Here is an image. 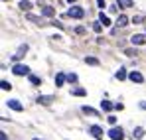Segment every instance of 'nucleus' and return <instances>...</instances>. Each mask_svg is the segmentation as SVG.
Listing matches in <instances>:
<instances>
[{"mask_svg": "<svg viewBox=\"0 0 146 140\" xmlns=\"http://www.w3.org/2000/svg\"><path fill=\"white\" fill-rule=\"evenodd\" d=\"M101 109L109 113V111H113V109H115V105H113L111 101H101Z\"/></svg>", "mask_w": 146, "mask_h": 140, "instance_id": "nucleus-11", "label": "nucleus"}, {"mask_svg": "<svg viewBox=\"0 0 146 140\" xmlns=\"http://www.w3.org/2000/svg\"><path fill=\"white\" fill-rule=\"evenodd\" d=\"M71 95H75V97H85L87 91H85V89H81V87H75V89L71 91Z\"/></svg>", "mask_w": 146, "mask_h": 140, "instance_id": "nucleus-15", "label": "nucleus"}, {"mask_svg": "<svg viewBox=\"0 0 146 140\" xmlns=\"http://www.w3.org/2000/svg\"><path fill=\"white\" fill-rule=\"evenodd\" d=\"M34 140H40V138H34Z\"/></svg>", "mask_w": 146, "mask_h": 140, "instance_id": "nucleus-34", "label": "nucleus"}, {"mask_svg": "<svg viewBox=\"0 0 146 140\" xmlns=\"http://www.w3.org/2000/svg\"><path fill=\"white\" fill-rule=\"evenodd\" d=\"M28 20L34 24H42V18H38V16H34V14H28Z\"/></svg>", "mask_w": 146, "mask_h": 140, "instance_id": "nucleus-22", "label": "nucleus"}, {"mask_svg": "<svg viewBox=\"0 0 146 140\" xmlns=\"http://www.w3.org/2000/svg\"><path fill=\"white\" fill-rule=\"evenodd\" d=\"M4 2H6V0H4Z\"/></svg>", "mask_w": 146, "mask_h": 140, "instance_id": "nucleus-35", "label": "nucleus"}, {"mask_svg": "<svg viewBox=\"0 0 146 140\" xmlns=\"http://www.w3.org/2000/svg\"><path fill=\"white\" fill-rule=\"evenodd\" d=\"M109 138H111V140H124V132H122V128H121V126H119V128H117V126L111 128V130H109Z\"/></svg>", "mask_w": 146, "mask_h": 140, "instance_id": "nucleus-3", "label": "nucleus"}, {"mask_svg": "<svg viewBox=\"0 0 146 140\" xmlns=\"http://www.w3.org/2000/svg\"><path fill=\"white\" fill-rule=\"evenodd\" d=\"M130 42H132V46H142V44H146V36L144 34H134L130 38Z\"/></svg>", "mask_w": 146, "mask_h": 140, "instance_id": "nucleus-6", "label": "nucleus"}, {"mask_svg": "<svg viewBox=\"0 0 146 140\" xmlns=\"http://www.w3.org/2000/svg\"><path fill=\"white\" fill-rule=\"evenodd\" d=\"M67 81L69 83H77V75L75 73H67Z\"/></svg>", "mask_w": 146, "mask_h": 140, "instance_id": "nucleus-26", "label": "nucleus"}, {"mask_svg": "<svg viewBox=\"0 0 146 140\" xmlns=\"http://www.w3.org/2000/svg\"><path fill=\"white\" fill-rule=\"evenodd\" d=\"M128 79H130L132 83H142V81H144V75L138 73V71H130V73H128Z\"/></svg>", "mask_w": 146, "mask_h": 140, "instance_id": "nucleus-7", "label": "nucleus"}, {"mask_svg": "<svg viewBox=\"0 0 146 140\" xmlns=\"http://www.w3.org/2000/svg\"><path fill=\"white\" fill-rule=\"evenodd\" d=\"M93 30H95V32H97V34H99V32L103 30V22H101V20H97V22L93 24Z\"/></svg>", "mask_w": 146, "mask_h": 140, "instance_id": "nucleus-25", "label": "nucleus"}, {"mask_svg": "<svg viewBox=\"0 0 146 140\" xmlns=\"http://www.w3.org/2000/svg\"><path fill=\"white\" fill-rule=\"evenodd\" d=\"M124 53H126V55H128V57H134V55H136V49H126V51H124Z\"/></svg>", "mask_w": 146, "mask_h": 140, "instance_id": "nucleus-28", "label": "nucleus"}, {"mask_svg": "<svg viewBox=\"0 0 146 140\" xmlns=\"http://www.w3.org/2000/svg\"><path fill=\"white\" fill-rule=\"evenodd\" d=\"M142 136H144V128H140V126H138V128H134V138H142Z\"/></svg>", "mask_w": 146, "mask_h": 140, "instance_id": "nucleus-19", "label": "nucleus"}, {"mask_svg": "<svg viewBox=\"0 0 146 140\" xmlns=\"http://www.w3.org/2000/svg\"><path fill=\"white\" fill-rule=\"evenodd\" d=\"M20 8H22V10H30V8H32V4H30L28 0H20Z\"/></svg>", "mask_w": 146, "mask_h": 140, "instance_id": "nucleus-23", "label": "nucleus"}, {"mask_svg": "<svg viewBox=\"0 0 146 140\" xmlns=\"http://www.w3.org/2000/svg\"><path fill=\"white\" fill-rule=\"evenodd\" d=\"M12 73L18 75V77H22V75H30V67L24 65V63H16V65L12 67Z\"/></svg>", "mask_w": 146, "mask_h": 140, "instance_id": "nucleus-2", "label": "nucleus"}, {"mask_svg": "<svg viewBox=\"0 0 146 140\" xmlns=\"http://www.w3.org/2000/svg\"><path fill=\"white\" fill-rule=\"evenodd\" d=\"M6 105H8V109H12V111H24V105H22L18 99H10V101H6Z\"/></svg>", "mask_w": 146, "mask_h": 140, "instance_id": "nucleus-4", "label": "nucleus"}, {"mask_svg": "<svg viewBox=\"0 0 146 140\" xmlns=\"http://www.w3.org/2000/svg\"><path fill=\"white\" fill-rule=\"evenodd\" d=\"M97 4H99V8H101V10L105 8V0H97Z\"/></svg>", "mask_w": 146, "mask_h": 140, "instance_id": "nucleus-29", "label": "nucleus"}, {"mask_svg": "<svg viewBox=\"0 0 146 140\" xmlns=\"http://www.w3.org/2000/svg\"><path fill=\"white\" fill-rule=\"evenodd\" d=\"M26 51H28V46H20L18 47V51H16V53H14V57H12V59H20V57H24L26 55Z\"/></svg>", "mask_w": 146, "mask_h": 140, "instance_id": "nucleus-9", "label": "nucleus"}, {"mask_svg": "<svg viewBox=\"0 0 146 140\" xmlns=\"http://www.w3.org/2000/svg\"><path fill=\"white\" fill-rule=\"evenodd\" d=\"M89 132H91V136H93V138H97V140L103 138V128H101V126H97V124L89 126Z\"/></svg>", "mask_w": 146, "mask_h": 140, "instance_id": "nucleus-5", "label": "nucleus"}, {"mask_svg": "<svg viewBox=\"0 0 146 140\" xmlns=\"http://www.w3.org/2000/svg\"><path fill=\"white\" fill-rule=\"evenodd\" d=\"M117 24H119V26L122 28V26H126V24H128V18H126V16H122V14H121V16H119V20H117Z\"/></svg>", "mask_w": 146, "mask_h": 140, "instance_id": "nucleus-21", "label": "nucleus"}, {"mask_svg": "<svg viewBox=\"0 0 146 140\" xmlns=\"http://www.w3.org/2000/svg\"><path fill=\"white\" fill-rule=\"evenodd\" d=\"M67 16H69V18H77V20H81V18L85 16V10H83L81 6H71V8L67 10Z\"/></svg>", "mask_w": 146, "mask_h": 140, "instance_id": "nucleus-1", "label": "nucleus"}, {"mask_svg": "<svg viewBox=\"0 0 146 140\" xmlns=\"http://www.w3.org/2000/svg\"><path fill=\"white\" fill-rule=\"evenodd\" d=\"M51 101H53V97H49V95H42V97H38V103L44 105V107L51 105Z\"/></svg>", "mask_w": 146, "mask_h": 140, "instance_id": "nucleus-8", "label": "nucleus"}, {"mask_svg": "<svg viewBox=\"0 0 146 140\" xmlns=\"http://www.w3.org/2000/svg\"><path fill=\"white\" fill-rule=\"evenodd\" d=\"M115 109L117 111H122V103H115Z\"/></svg>", "mask_w": 146, "mask_h": 140, "instance_id": "nucleus-30", "label": "nucleus"}, {"mask_svg": "<svg viewBox=\"0 0 146 140\" xmlns=\"http://www.w3.org/2000/svg\"><path fill=\"white\" fill-rule=\"evenodd\" d=\"M0 89H2V91H10V89H12V83H8L6 79H2V81H0Z\"/></svg>", "mask_w": 146, "mask_h": 140, "instance_id": "nucleus-16", "label": "nucleus"}, {"mask_svg": "<svg viewBox=\"0 0 146 140\" xmlns=\"http://www.w3.org/2000/svg\"><path fill=\"white\" fill-rule=\"evenodd\" d=\"M75 32H77L79 36H83V34H85V28H83V26H77V28H75Z\"/></svg>", "mask_w": 146, "mask_h": 140, "instance_id": "nucleus-27", "label": "nucleus"}, {"mask_svg": "<svg viewBox=\"0 0 146 140\" xmlns=\"http://www.w3.org/2000/svg\"><path fill=\"white\" fill-rule=\"evenodd\" d=\"M0 140H8V138H6V134H4V132H0Z\"/></svg>", "mask_w": 146, "mask_h": 140, "instance_id": "nucleus-31", "label": "nucleus"}, {"mask_svg": "<svg viewBox=\"0 0 146 140\" xmlns=\"http://www.w3.org/2000/svg\"><path fill=\"white\" fill-rule=\"evenodd\" d=\"M99 20H101V22H103V26H109V24H111V20H109V16H105V14H103V12H101V14H99Z\"/></svg>", "mask_w": 146, "mask_h": 140, "instance_id": "nucleus-20", "label": "nucleus"}, {"mask_svg": "<svg viewBox=\"0 0 146 140\" xmlns=\"http://www.w3.org/2000/svg\"><path fill=\"white\" fill-rule=\"evenodd\" d=\"M65 81H67V75H63V73H57V75H55V85H57V87H61Z\"/></svg>", "mask_w": 146, "mask_h": 140, "instance_id": "nucleus-10", "label": "nucleus"}, {"mask_svg": "<svg viewBox=\"0 0 146 140\" xmlns=\"http://www.w3.org/2000/svg\"><path fill=\"white\" fill-rule=\"evenodd\" d=\"M42 14L49 18V16H53V14H55V10H53L51 6H44V8H42Z\"/></svg>", "mask_w": 146, "mask_h": 140, "instance_id": "nucleus-14", "label": "nucleus"}, {"mask_svg": "<svg viewBox=\"0 0 146 140\" xmlns=\"http://www.w3.org/2000/svg\"><path fill=\"white\" fill-rule=\"evenodd\" d=\"M140 109H146V101H142V103H140Z\"/></svg>", "mask_w": 146, "mask_h": 140, "instance_id": "nucleus-32", "label": "nucleus"}, {"mask_svg": "<svg viewBox=\"0 0 146 140\" xmlns=\"http://www.w3.org/2000/svg\"><path fill=\"white\" fill-rule=\"evenodd\" d=\"M126 77H128V75H126V69H124V67H121V69L117 71V79H119V81L126 79Z\"/></svg>", "mask_w": 146, "mask_h": 140, "instance_id": "nucleus-18", "label": "nucleus"}, {"mask_svg": "<svg viewBox=\"0 0 146 140\" xmlns=\"http://www.w3.org/2000/svg\"><path fill=\"white\" fill-rule=\"evenodd\" d=\"M28 79H30V83H32V85H36V87H38V85H42V79H40L38 75H32V73H30V75H28Z\"/></svg>", "mask_w": 146, "mask_h": 140, "instance_id": "nucleus-13", "label": "nucleus"}, {"mask_svg": "<svg viewBox=\"0 0 146 140\" xmlns=\"http://www.w3.org/2000/svg\"><path fill=\"white\" fill-rule=\"evenodd\" d=\"M81 111H83L85 115H91V117H97V115H99V113L95 111V109H93V107H87V105H85V107H81Z\"/></svg>", "mask_w": 146, "mask_h": 140, "instance_id": "nucleus-12", "label": "nucleus"}, {"mask_svg": "<svg viewBox=\"0 0 146 140\" xmlns=\"http://www.w3.org/2000/svg\"><path fill=\"white\" fill-rule=\"evenodd\" d=\"M67 2H69V4H73V2H77V0H67Z\"/></svg>", "mask_w": 146, "mask_h": 140, "instance_id": "nucleus-33", "label": "nucleus"}, {"mask_svg": "<svg viewBox=\"0 0 146 140\" xmlns=\"http://www.w3.org/2000/svg\"><path fill=\"white\" fill-rule=\"evenodd\" d=\"M117 4L122 6V8H130V6H134V4H132V0H117Z\"/></svg>", "mask_w": 146, "mask_h": 140, "instance_id": "nucleus-17", "label": "nucleus"}, {"mask_svg": "<svg viewBox=\"0 0 146 140\" xmlns=\"http://www.w3.org/2000/svg\"><path fill=\"white\" fill-rule=\"evenodd\" d=\"M85 61H87L89 65H99V59H97V57H85Z\"/></svg>", "mask_w": 146, "mask_h": 140, "instance_id": "nucleus-24", "label": "nucleus"}]
</instances>
